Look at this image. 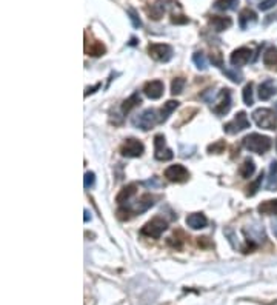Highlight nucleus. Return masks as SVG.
Returning <instances> with one entry per match:
<instances>
[{
    "label": "nucleus",
    "instance_id": "f257e3e1",
    "mask_svg": "<svg viewBox=\"0 0 277 305\" xmlns=\"http://www.w3.org/2000/svg\"><path fill=\"white\" fill-rule=\"evenodd\" d=\"M243 147L248 151L256 152V154H263V152H267V151L271 150L273 141L268 136L251 133V134H248L246 137H243Z\"/></svg>",
    "mask_w": 277,
    "mask_h": 305
},
{
    "label": "nucleus",
    "instance_id": "f03ea898",
    "mask_svg": "<svg viewBox=\"0 0 277 305\" xmlns=\"http://www.w3.org/2000/svg\"><path fill=\"white\" fill-rule=\"evenodd\" d=\"M253 120L262 130H276L277 127V114L270 108H259L253 113Z\"/></svg>",
    "mask_w": 277,
    "mask_h": 305
},
{
    "label": "nucleus",
    "instance_id": "7ed1b4c3",
    "mask_svg": "<svg viewBox=\"0 0 277 305\" xmlns=\"http://www.w3.org/2000/svg\"><path fill=\"white\" fill-rule=\"evenodd\" d=\"M166 228H168V224H166V220L162 219V217H159V216H156V217H152L149 222H146V224L142 227L140 233H142L143 236H146V238L159 239Z\"/></svg>",
    "mask_w": 277,
    "mask_h": 305
},
{
    "label": "nucleus",
    "instance_id": "20e7f679",
    "mask_svg": "<svg viewBox=\"0 0 277 305\" xmlns=\"http://www.w3.org/2000/svg\"><path fill=\"white\" fill-rule=\"evenodd\" d=\"M159 120H160V117H157L156 111L149 108V109L142 111L140 114H137L133 119V125H134V127H137V128L143 130V131H148V130H151L152 127H154V125Z\"/></svg>",
    "mask_w": 277,
    "mask_h": 305
},
{
    "label": "nucleus",
    "instance_id": "39448f33",
    "mask_svg": "<svg viewBox=\"0 0 277 305\" xmlns=\"http://www.w3.org/2000/svg\"><path fill=\"white\" fill-rule=\"evenodd\" d=\"M174 8H179V3L174 2V0H156L149 8H146V11L149 14V19L159 20L163 17L165 12H168Z\"/></svg>",
    "mask_w": 277,
    "mask_h": 305
},
{
    "label": "nucleus",
    "instance_id": "423d86ee",
    "mask_svg": "<svg viewBox=\"0 0 277 305\" xmlns=\"http://www.w3.org/2000/svg\"><path fill=\"white\" fill-rule=\"evenodd\" d=\"M246 128H249V119H248L245 111H239V113L234 116L232 120H230L228 123L224 125V131L228 134H237Z\"/></svg>",
    "mask_w": 277,
    "mask_h": 305
},
{
    "label": "nucleus",
    "instance_id": "0eeeda50",
    "mask_svg": "<svg viewBox=\"0 0 277 305\" xmlns=\"http://www.w3.org/2000/svg\"><path fill=\"white\" fill-rule=\"evenodd\" d=\"M148 54L157 62H170L173 59V48L166 44H151L148 47Z\"/></svg>",
    "mask_w": 277,
    "mask_h": 305
},
{
    "label": "nucleus",
    "instance_id": "6e6552de",
    "mask_svg": "<svg viewBox=\"0 0 277 305\" xmlns=\"http://www.w3.org/2000/svg\"><path fill=\"white\" fill-rule=\"evenodd\" d=\"M143 151H145V145L134 137L127 139L120 147V152L125 157H140L143 154Z\"/></svg>",
    "mask_w": 277,
    "mask_h": 305
},
{
    "label": "nucleus",
    "instance_id": "1a4fd4ad",
    "mask_svg": "<svg viewBox=\"0 0 277 305\" xmlns=\"http://www.w3.org/2000/svg\"><path fill=\"white\" fill-rule=\"evenodd\" d=\"M165 177L170 180V182H176V184H182L186 182L189 179V171L185 168L184 165H171L165 170Z\"/></svg>",
    "mask_w": 277,
    "mask_h": 305
},
{
    "label": "nucleus",
    "instance_id": "9d476101",
    "mask_svg": "<svg viewBox=\"0 0 277 305\" xmlns=\"http://www.w3.org/2000/svg\"><path fill=\"white\" fill-rule=\"evenodd\" d=\"M154 157L157 160H171L174 157V152L171 148L166 147V142H165V136L163 134H157L154 137Z\"/></svg>",
    "mask_w": 277,
    "mask_h": 305
},
{
    "label": "nucleus",
    "instance_id": "9b49d317",
    "mask_svg": "<svg viewBox=\"0 0 277 305\" xmlns=\"http://www.w3.org/2000/svg\"><path fill=\"white\" fill-rule=\"evenodd\" d=\"M231 108V91L228 88L222 90L217 96L216 105L213 106V111L217 116H225Z\"/></svg>",
    "mask_w": 277,
    "mask_h": 305
},
{
    "label": "nucleus",
    "instance_id": "f8f14e48",
    "mask_svg": "<svg viewBox=\"0 0 277 305\" xmlns=\"http://www.w3.org/2000/svg\"><path fill=\"white\" fill-rule=\"evenodd\" d=\"M251 54L253 51L246 48V47H240L237 50H234L232 54H231V57H230V63L232 66H243L246 65L249 60H251Z\"/></svg>",
    "mask_w": 277,
    "mask_h": 305
},
{
    "label": "nucleus",
    "instance_id": "ddd939ff",
    "mask_svg": "<svg viewBox=\"0 0 277 305\" xmlns=\"http://www.w3.org/2000/svg\"><path fill=\"white\" fill-rule=\"evenodd\" d=\"M163 91H165V85L162 80H151V82H146L145 87H143V93L148 99L151 101H157L163 96Z\"/></svg>",
    "mask_w": 277,
    "mask_h": 305
},
{
    "label": "nucleus",
    "instance_id": "4468645a",
    "mask_svg": "<svg viewBox=\"0 0 277 305\" xmlns=\"http://www.w3.org/2000/svg\"><path fill=\"white\" fill-rule=\"evenodd\" d=\"M277 93V83L273 79H267L259 85V97L260 101H270L271 97Z\"/></svg>",
    "mask_w": 277,
    "mask_h": 305
},
{
    "label": "nucleus",
    "instance_id": "2eb2a0df",
    "mask_svg": "<svg viewBox=\"0 0 277 305\" xmlns=\"http://www.w3.org/2000/svg\"><path fill=\"white\" fill-rule=\"evenodd\" d=\"M256 22H257V14L253 9L245 8V9L240 11V14H239V25H240L242 30H246L249 25H254Z\"/></svg>",
    "mask_w": 277,
    "mask_h": 305
},
{
    "label": "nucleus",
    "instance_id": "dca6fc26",
    "mask_svg": "<svg viewBox=\"0 0 277 305\" xmlns=\"http://www.w3.org/2000/svg\"><path fill=\"white\" fill-rule=\"evenodd\" d=\"M208 224V219L202 213H192L186 217V225L192 230H202Z\"/></svg>",
    "mask_w": 277,
    "mask_h": 305
},
{
    "label": "nucleus",
    "instance_id": "f3484780",
    "mask_svg": "<svg viewBox=\"0 0 277 305\" xmlns=\"http://www.w3.org/2000/svg\"><path fill=\"white\" fill-rule=\"evenodd\" d=\"M136 193H137V185L136 184H130L127 187H123L120 190V193L117 194V198H116V202L117 203H125V202H130L131 198L136 196Z\"/></svg>",
    "mask_w": 277,
    "mask_h": 305
},
{
    "label": "nucleus",
    "instance_id": "a211bd4d",
    "mask_svg": "<svg viewBox=\"0 0 277 305\" xmlns=\"http://www.w3.org/2000/svg\"><path fill=\"white\" fill-rule=\"evenodd\" d=\"M232 20L230 17H220V16H213L210 19V26L213 28L214 31L220 33V31H225L228 28H231Z\"/></svg>",
    "mask_w": 277,
    "mask_h": 305
},
{
    "label": "nucleus",
    "instance_id": "6ab92c4d",
    "mask_svg": "<svg viewBox=\"0 0 277 305\" xmlns=\"http://www.w3.org/2000/svg\"><path fill=\"white\" fill-rule=\"evenodd\" d=\"M257 211L260 214H268V216H277V199L265 201L257 206Z\"/></svg>",
    "mask_w": 277,
    "mask_h": 305
},
{
    "label": "nucleus",
    "instance_id": "aec40b11",
    "mask_svg": "<svg viewBox=\"0 0 277 305\" xmlns=\"http://www.w3.org/2000/svg\"><path fill=\"white\" fill-rule=\"evenodd\" d=\"M140 103H142V97H140V94H138V93H133V94L128 97V99L122 103V111H123L125 114H128L133 108L138 106Z\"/></svg>",
    "mask_w": 277,
    "mask_h": 305
},
{
    "label": "nucleus",
    "instance_id": "412c9836",
    "mask_svg": "<svg viewBox=\"0 0 277 305\" xmlns=\"http://www.w3.org/2000/svg\"><path fill=\"white\" fill-rule=\"evenodd\" d=\"M263 63L268 68H277V50L274 47H268L263 52Z\"/></svg>",
    "mask_w": 277,
    "mask_h": 305
},
{
    "label": "nucleus",
    "instance_id": "4be33fe9",
    "mask_svg": "<svg viewBox=\"0 0 277 305\" xmlns=\"http://www.w3.org/2000/svg\"><path fill=\"white\" fill-rule=\"evenodd\" d=\"M254 171H256V165H254L253 159H245L239 168V173L243 179H249L254 174Z\"/></svg>",
    "mask_w": 277,
    "mask_h": 305
},
{
    "label": "nucleus",
    "instance_id": "5701e85b",
    "mask_svg": "<svg viewBox=\"0 0 277 305\" xmlns=\"http://www.w3.org/2000/svg\"><path fill=\"white\" fill-rule=\"evenodd\" d=\"M177 106H179V102H177V101H168L166 103H163V106H162V109H160V122L168 120V117L174 113Z\"/></svg>",
    "mask_w": 277,
    "mask_h": 305
},
{
    "label": "nucleus",
    "instance_id": "b1692460",
    "mask_svg": "<svg viewBox=\"0 0 277 305\" xmlns=\"http://www.w3.org/2000/svg\"><path fill=\"white\" fill-rule=\"evenodd\" d=\"M277 188V160H273L270 165V174L267 179V190Z\"/></svg>",
    "mask_w": 277,
    "mask_h": 305
},
{
    "label": "nucleus",
    "instance_id": "393cba45",
    "mask_svg": "<svg viewBox=\"0 0 277 305\" xmlns=\"http://www.w3.org/2000/svg\"><path fill=\"white\" fill-rule=\"evenodd\" d=\"M239 5V0H216L214 9L217 11H232Z\"/></svg>",
    "mask_w": 277,
    "mask_h": 305
},
{
    "label": "nucleus",
    "instance_id": "a878e982",
    "mask_svg": "<svg viewBox=\"0 0 277 305\" xmlns=\"http://www.w3.org/2000/svg\"><path fill=\"white\" fill-rule=\"evenodd\" d=\"M224 74L234 83H240L243 80V74L240 69H237V66H232V68H225L224 69Z\"/></svg>",
    "mask_w": 277,
    "mask_h": 305
},
{
    "label": "nucleus",
    "instance_id": "bb28decb",
    "mask_svg": "<svg viewBox=\"0 0 277 305\" xmlns=\"http://www.w3.org/2000/svg\"><path fill=\"white\" fill-rule=\"evenodd\" d=\"M85 51H87L88 55H92V57H99V55L105 54L106 48H105V45L102 44V42H94V44L90 48H85Z\"/></svg>",
    "mask_w": 277,
    "mask_h": 305
},
{
    "label": "nucleus",
    "instance_id": "cd10ccee",
    "mask_svg": "<svg viewBox=\"0 0 277 305\" xmlns=\"http://www.w3.org/2000/svg\"><path fill=\"white\" fill-rule=\"evenodd\" d=\"M192 62H194V65H196L199 69H206L208 68V60H206V57H205V54L203 52H194L192 54Z\"/></svg>",
    "mask_w": 277,
    "mask_h": 305
},
{
    "label": "nucleus",
    "instance_id": "c85d7f7f",
    "mask_svg": "<svg viewBox=\"0 0 277 305\" xmlns=\"http://www.w3.org/2000/svg\"><path fill=\"white\" fill-rule=\"evenodd\" d=\"M242 97H243L245 105L251 106V105L254 103V97H253V83H248V85L243 88V91H242Z\"/></svg>",
    "mask_w": 277,
    "mask_h": 305
},
{
    "label": "nucleus",
    "instance_id": "c756f323",
    "mask_svg": "<svg viewBox=\"0 0 277 305\" xmlns=\"http://www.w3.org/2000/svg\"><path fill=\"white\" fill-rule=\"evenodd\" d=\"M185 85H186V80L184 79V77H176L174 80H173V83H171V93L176 96V94H180L184 91V88H185Z\"/></svg>",
    "mask_w": 277,
    "mask_h": 305
},
{
    "label": "nucleus",
    "instance_id": "7c9ffc66",
    "mask_svg": "<svg viewBox=\"0 0 277 305\" xmlns=\"http://www.w3.org/2000/svg\"><path fill=\"white\" fill-rule=\"evenodd\" d=\"M225 148H227V145H225L224 141H217V142H214L213 145L208 147V152H214V154H220V152H224V151H225Z\"/></svg>",
    "mask_w": 277,
    "mask_h": 305
},
{
    "label": "nucleus",
    "instance_id": "2f4dec72",
    "mask_svg": "<svg viewBox=\"0 0 277 305\" xmlns=\"http://www.w3.org/2000/svg\"><path fill=\"white\" fill-rule=\"evenodd\" d=\"M263 177H265V176H263V173H262V174H260V176H259V177H257V179L254 180V182H253L251 185L248 187V193H246L248 196H254V194L257 193V190H259V187H260V184H262Z\"/></svg>",
    "mask_w": 277,
    "mask_h": 305
},
{
    "label": "nucleus",
    "instance_id": "473e14b6",
    "mask_svg": "<svg viewBox=\"0 0 277 305\" xmlns=\"http://www.w3.org/2000/svg\"><path fill=\"white\" fill-rule=\"evenodd\" d=\"M128 16H130V20H131V23H133L134 28H140V26H142V20H140V17H138V14H137L133 8L128 9Z\"/></svg>",
    "mask_w": 277,
    "mask_h": 305
},
{
    "label": "nucleus",
    "instance_id": "72a5a7b5",
    "mask_svg": "<svg viewBox=\"0 0 277 305\" xmlns=\"http://www.w3.org/2000/svg\"><path fill=\"white\" fill-rule=\"evenodd\" d=\"M94 184H95V174L92 171H88L85 174V179H83V185H85V188H91L94 187Z\"/></svg>",
    "mask_w": 277,
    "mask_h": 305
},
{
    "label": "nucleus",
    "instance_id": "f704fd0d",
    "mask_svg": "<svg viewBox=\"0 0 277 305\" xmlns=\"http://www.w3.org/2000/svg\"><path fill=\"white\" fill-rule=\"evenodd\" d=\"M276 5H277V0H262V2L259 3V9L268 11V9L274 8Z\"/></svg>",
    "mask_w": 277,
    "mask_h": 305
},
{
    "label": "nucleus",
    "instance_id": "c9c22d12",
    "mask_svg": "<svg viewBox=\"0 0 277 305\" xmlns=\"http://www.w3.org/2000/svg\"><path fill=\"white\" fill-rule=\"evenodd\" d=\"M211 62L216 66H222V54L220 52H214L211 54Z\"/></svg>",
    "mask_w": 277,
    "mask_h": 305
},
{
    "label": "nucleus",
    "instance_id": "e433bc0d",
    "mask_svg": "<svg viewBox=\"0 0 277 305\" xmlns=\"http://www.w3.org/2000/svg\"><path fill=\"white\" fill-rule=\"evenodd\" d=\"M173 23H189V19L188 17H184V16H174L173 19Z\"/></svg>",
    "mask_w": 277,
    "mask_h": 305
},
{
    "label": "nucleus",
    "instance_id": "4c0bfd02",
    "mask_svg": "<svg viewBox=\"0 0 277 305\" xmlns=\"http://www.w3.org/2000/svg\"><path fill=\"white\" fill-rule=\"evenodd\" d=\"M146 187H154V185H159V180L157 177H152V180H146V182H143Z\"/></svg>",
    "mask_w": 277,
    "mask_h": 305
},
{
    "label": "nucleus",
    "instance_id": "58836bf2",
    "mask_svg": "<svg viewBox=\"0 0 277 305\" xmlns=\"http://www.w3.org/2000/svg\"><path fill=\"white\" fill-rule=\"evenodd\" d=\"M99 88H100V83H97V85H95V87H92V88H87V91H85V97H87V96H90V94H92L95 90H99Z\"/></svg>",
    "mask_w": 277,
    "mask_h": 305
},
{
    "label": "nucleus",
    "instance_id": "ea45409f",
    "mask_svg": "<svg viewBox=\"0 0 277 305\" xmlns=\"http://www.w3.org/2000/svg\"><path fill=\"white\" fill-rule=\"evenodd\" d=\"M273 233H274V236L277 238V220L273 222Z\"/></svg>",
    "mask_w": 277,
    "mask_h": 305
},
{
    "label": "nucleus",
    "instance_id": "a19ab883",
    "mask_svg": "<svg viewBox=\"0 0 277 305\" xmlns=\"http://www.w3.org/2000/svg\"><path fill=\"white\" fill-rule=\"evenodd\" d=\"M91 219V216H90V213H88V210H85V222H88Z\"/></svg>",
    "mask_w": 277,
    "mask_h": 305
},
{
    "label": "nucleus",
    "instance_id": "79ce46f5",
    "mask_svg": "<svg viewBox=\"0 0 277 305\" xmlns=\"http://www.w3.org/2000/svg\"><path fill=\"white\" fill-rule=\"evenodd\" d=\"M274 113H276V114H277V102H276V103H274Z\"/></svg>",
    "mask_w": 277,
    "mask_h": 305
},
{
    "label": "nucleus",
    "instance_id": "37998d69",
    "mask_svg": "<svg viewBox=\"0 0 277 305\" xmlns=\"http://www.w3.org/2000/svg\"><path fill=\"white\" fill-rule=\"evenodd\" d=\"M248 2H257V0H248Z\"/></svg>",
    "mask_w": 277,
    "mask_h": 305
},
{
    "label": "nucleus",
    "instance_id": "c03bdc74",
    "mask_svg": "<svg viewBox=\"0 0 277 305\" xmlns=\"http://www.w3.org/2000/svg\"><path fill=\"white\" fill-rule=\"evenodd\" d=\"M276 150H277V141H276Z\"/></svg>",
    "mask_w": 277,
    "mask_h": 305
}]
</instances>
